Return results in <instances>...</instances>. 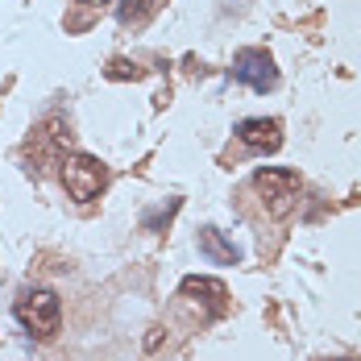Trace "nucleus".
Wrapping results in <instances>:
<instances>
[{
  "label": "nucleus",
  "mask_w": 361,
  "mask_h": 361,
  "mask_svg": "<svg viewBox=\"0 0 361 361\" xmlns=\"http://www.w3.org/2000/svg\"><path fill=\"white\" fill-rule=\"evenodd\" d=\"M158 4L162 0H116V21L121 25H142L158 13Z\"/></svg>",
  "instance_id": "nucleus-8"
},
{
  "label": "nucleus",
  "mask_w": 361,
  "mask_h": 361,
  "mask_svg": "<svg viewBox=\"0 0 361 361\" xmlns=\"http://www.w3.org/2000/svg\"><path fill=\"white\" fill-rule=\"evenodd\" d=\"M79 4H87V8H109L112 0H79Z\"/></svg>",
  "instance_id": "nucleus-10"
},
{
  "label": "nucleus",
  "mask_w": 361,
  "mask_h": 361,
  "mask_svg": "<svg viewBox=\"0 0 361 361\" xmlns=\"http://www.w3.org/2000/svg\"><path fill=\"white\" fill-rule=\"evenodd\" d=\"M253 191L262 195V208L274 220H283L299 200V175L287 166H262L253 171Z\"/></svg>",
  "instance_id": "nucleus-3"
},
{
  "label": "nucleus",
  "mask_w": 361,
  "mask_h": 361,
  "mask_svg": "<svg viewBox=\"0 0 361 361\" xmlns=\"http://www.w3.org/2000/svg\"><path fill=\"white\" fill-rule=\"evenodd\" d=\"M336 361H353V357H336Z\"/></svg>",
  "instance_id": "nucleus-11"
},
{
  "label": "nucleus",
  "mask_w": 361,
  "mask_h": 361,
  "mask_svg": "<svg viewBox=\"0 0 361 361\" xmlns=\"http://www.w3.org/2000/svg\"><path fill=\"white\" fill-rule=\"evenodd\" d=\"M200 253H204L212 266H241V257H245L233 241H224V233L212 228V224H208V228H200Z\"/></svg>",
  "instance_id": "nucleus-6"
},
{
  "label": "nucleus",
  "mask_w": 361,
  "mask_h": 361,
  "mask_svg": "<svg viewBox=\"0 0 361 361\" xmlns=\"http://www.w3.org/2000/svg\"><path fill=\"white\" fill-rule=\"evenodd\" d=\"M233 133L250 154H279L283 149V125L274 116H245V121H237Z\"/></svg>",
  "instance_id": "nucleus-5"
},
{
  "label": "nucleus",
  "mask_w": 361,
  "mask_h": 361,
  "mask_svg": "<svg viewBox=\"0 0 361 361\" xmlns=\"http://www.w3.org/2000/svg\"><path fill=\"white\" fill-rule=\"evenodd\" d=\"M13 316H17V324L25 328L30 336L37 341H50L59 324H63V303H59V295L46 287H30L21 290V299L13 303Z\"/></svg>",
  "instance_id": "nucleus-1"
},
{
  "label": "nucleus",
  "mask_w": 361,
  "mask_h": 361,
  "mask_svg": "<svg viewBox=\"0 0 361 361\" xmlns=\"http://www.w3.org/2000/svg\"><path fill=\"white\" fill-rule=\"evenodd\" d=\"M179 290H183V295H200V299L212 307V316H220V312L228 307V303H224V299H228V290H224V283H216V279H183Z\"/></svg>",
  "instance_id": "nucleus-7"
},
{
  "label": "nucleus",
  "mask_w": 361,
  "mask_h": 361,
  "mask_svg": "<svg viewBox=\"0 0 361 361\" xmlns=\"http://www.w3.org/2000/svg\"><path fill=\"white\" fill-rule=\"evenodd\" d=\"M233 79L245 83V87H253L257 96H266V92L279 87V67H274V59H270L266 50L245 46V50H237V59H233Z\"/></svg>",
  "instance_id": "nucleus-4"
},
{
  "label": "nucleus",
  "mask_w": 361,
  "mask_h": 361,
  "mask_svg": "<svg viewBox=\"0 0 361 361\" xmlns=\"http://www.w3.org/2000/svg\"><path fill=\"white\" fill-rule=\"evenodd\" d=\"M59 175H63L67 195L79 200V204H92V200L109 187V166H104L100 158H92V154H67Z\"/></svg>",
  "instance_id": "nucleus-2"
},
{
  "label": "nucleus",
  "mask_w": 361,
  "mask_h": 361,
  "mask_svg": "<svg viewBox=\"0 0 361 361\" xmlns=\"http://www.w3.org/2000/svg\"><path fill=\"white\" fill-rule=\"evenodd\" d=\"M109 75H112V79H129V75L137 79V71H133V63H125V59H116V63L109 67Z\"/></svg>",
  "instance_id": "nucleus-9"
}]
</instances>
